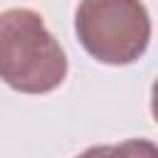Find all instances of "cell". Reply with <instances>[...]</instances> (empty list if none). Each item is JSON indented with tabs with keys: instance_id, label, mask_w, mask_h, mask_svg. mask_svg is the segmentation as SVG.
<instances>
[{
	"instance_id": "6da1fadb",
	"label": "cell",
	"mask_w": 158,
	"mask_h": 158,
	"mask_svg": "<svg viewBox=\"0 0 158 158\" xmlns=\"http://www.w3.org/2000/svg\"><path fill=\"white\" fill-rule=\"evenodd\" d=\"M69 62L44 17L30 7L0 12V79L20 94H49L67 79Z\"/></svg>"
},
{
	"instance_id": "7a4b0ae2",
	"label": "cell",
	"mask_w": 158,
	"mask_h": 158,
	"mask_svg": "<svg viewBox=\"0 0 158 158\" xmlns=\"http://www.w3.org/2000/svg\"><path fill=\"white\" fill-rule=\"evenodd\" d=\"M74 32L89 57L109 67H126L146 54L153 27L141 0H79Z\"/></svg>"
},
{
	"instance_id": "277c9868",
	"label": "cell",
	"mask_w": 158,
	"mask_h": 158,
	"mask_svg": "<svg viewBox=\"0 0 158 158\" xmlns=\"http://www.w3.org/2000/svg\"><path fill=\"white\" fill-rule=\"evenodd\" d=\"M77 158H109V146H91L84 153H79Z\"/></svg>"
},
{
	"instance_id": "3957f363",
	"label": "cell",
	"mask_w": 158,
	"mask_h": 158,
	"mask_svg": "<svg viewBox=\"0 0 158 158\" xmlns=\"http://www.w3.org/2000/svg\"><path fill=\"white\" fill-rule=\"evenodd\" d=\"M109 158H158V148L148 138H128L109 146Z\"/></svg>"
}]
</instances>
